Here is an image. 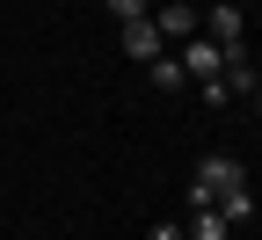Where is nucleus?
I'll list each match as a JSON object with an SVG mask.
<instances>
[{"label":"nucleus","mask_w":262,"mask_h":240,"mask_svg":"<svg viewBox=\"0 0 262 240\" xmlns=\"http://www.w3.org/2000/svg\"><path fill=\"white\" fill-rule=\"evenodd\" d=\"M226 233H233V226H226L211 204H204V211H196V226H189V240H226Z\"/></svg>","instance_id":"0eeeda50"},{"label":"nucleus","mask_w":262,"mask_h":240,"mask_svg":"<svg viewBox=\"0 0 262 240\" xmlns=\"http://www.w3.org/2000/svg\"><path fill=\"white\" fill-rule=\"evenodd\" d=\"M233 189H248V167L233 153H204V160H196V175H189V204H196V211L219 204V197H233Z\"/></svg>","instance_id":"f257e3e1"},{"label":"nucleus","mask_w":262,"mask_h":240,"mask_svg":"<svg viewBox=\"0 0 262 240\" xmlns=\"http://www.w3.org/2000/svg\"><path fill=\"white\" fill-rule=\"evenodd\" d=\"M219 66H226V58H219V44L196 29V37L182 44V73H189V80H219Z\"/></svg>","instance_id":"f03ea898"},{"label":"nucleus","mask_w":262,"mask_h":240,"mask_svg":"<svg viewBox=\"0 0 262 240\" xmlns=\"http://www.w3.org/2000/svg\"><path fill=\"white\" fill-rule=\"evenodd\" d=\"M153 240H189V233H182V226H168V219H160V226H153Z\"/></svg>","instance_id":"1a4fd4ad"},{"label":"nucleus","mask_w":262,"mask_h":240,"mask_svg":"<svg viewBox=\"0 0 262 240\" xmlns=\"http://www.w3.org/2000/svg\"><path fill=\"white\" fill-rule=\"evenodd\" d=\"M146 73H153V88H160V95H175V88H189V73H182V58H168V51H160V58L146 66Z\"/></svg>","instance_id":"39448f33"},{"label":"nucleus","mask_w":262,"mask_h":240,"mask_svg":"<svg viewBox=\"0 0 262 240\" xmlns=\"http://www.w3.org/2000/svg\"><path fill=\"white\" fill-rule=\"evenodd\" d=\"M255 110H262V88H255Z\"/></svg>","instance_id":"9d476101"},{"label":"nucleus","mask_w":262,"mask_h":240,"mask_svg":"<svg viewBox=\"0 0 262 240\" xmlns=\"http://www.w3.org/2000/svg\"><path fill=\"white\" fill-rule=\"evenodd\" d=\"M153 29H160V37H196V8H182V0H160V8H153Z\"/></svg>","instance_id":"20e7f679"},{"label":"nucleus","mask_w":262,"mask_h":240,"mask_svg":"<svg viewBox=\"0 0 262 240\" xmlns=\"http://www.w3.org/2000/svg\"><path fill=\"white\" fill-rule=\"evenodd\" d=\"M211 211H219L226 226H248V219H255V197H248V189H233V197H219Z\"/></svg>","instance_id":"423d86ee"},{"label":"nucleus","mask_w":262,"mask_h":240,"mask_svg":"<svg viewBox=\"0 0 262 240\" xmlns=\"http://www.w3.org/2000/svg\"><path fill=\"white\" fill-rule=\"evenodd\" d=\"M102 8H110L117 29H124V22H146V15H153V0H102Z\"/></svg>","instance_id":"6e6552de"},{"label":"nucleus","mask_w":262,"mask_h":240,"mask_svg":"<svg viewBox=\"0 0 262 240\" xmlns=\"http://www.w3.org/2000/svg\"><path fill=\"white\" fill-rule=\"evenodd\" d=\"M160 44H168V37L153 29V15H146V22H124V51L139 58V66H153V58H160Z\"/></svg>","instance_id":"7ed1b4c3"}]
</instances>
